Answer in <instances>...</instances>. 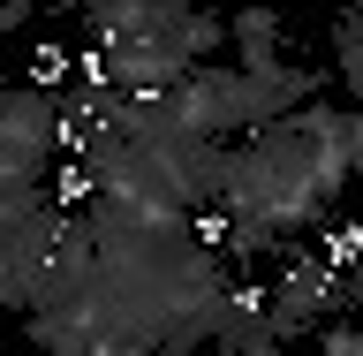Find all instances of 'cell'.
Returning <instances> with one entry per match:
<instances>
[{"mask_svg":"<svg viewBox=\"0 0 363 356\" xmlns=\"http://www.w3.org/2000/svg\"><path fill=\"white\" fill-rule=\"evenodd\" d=\"M227 38L242 45V68H280V16L250 8V16H235V23H227Z\"/></svg>","mask_w":363,"mask_h":356,"instance_id":"obj_2","label":"cell"},{"mask_svg":"<svg viewBox=\"0 0 363 356\" xmlns=\"http://www.w3.org/2000/svg\"><path fill=\"white\" fill-rule=\"evenodd\" d=\"M272 356H280V349H272Z\"/></svg>","mask_w":363,"mask_h":356,"instance_id":"obj_3","label":"cell"},{"mask_svg":"<svg viewBox=\"0 0 363 356\" xmlns=\"http://www.w3.org/2000/svg\"><path fill=\"white\" fill-rule=\"evenodd\" d=\"M340 296H348V281H340V273L325 266L318 250H311V258L295 250L288 266H280V281H272V288H265L272 334H280V341H303V334H311V326H318V318H325V311H333V303H340Z\"/></svg>","mask_w":363,"mask_h":356,"instance_id":"obj_1","label":"cell"}]
</instances>
